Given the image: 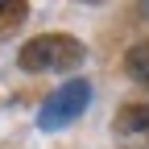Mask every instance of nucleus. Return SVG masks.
<instances>
[{"label": "nucleus", "instance_id": "nucleus-2", "mask_svg": "<svg viewBox=\"0 0 149 149\" xmlns=\"http://www.w3.org/2000/svg\"><path fill=\"white\" fill-rule=\"evenodd\" d=\"M87 104H91V83L87 79H70V83H62L54 91V95H46L42 112H37V124L42 128H62L74 116H83Z\"/></svg>", "mask_w": 149, "mask_h": 149}, {"label": "nucleus", "instance_id": "nucleus-5", "mask_svg": "<svg viewBox=\"0 0 149 149\" xmlns=\"http://www.w3.org/2000/svg\"><path fill=\"white\" fill-rule=\"evenodd\" d=\"M124 70L133 74L137 83H145V87H149V42L128 46V54H124Z\"/></svg>", "mask_w": 149, "mask_h": 149}, {"label": "nucleus", "instance_id": "nucleus-3", "mask_svg": "<svg viewBox=\"0 0 149 149\" xmlns=\"http://www.w3.org/2000/svg\"><path fill=\"white\" fill-rule=\"evenodd\" d=\"M116 133L133 137V133H149V104H124L116 112Z\"/></svg>", "mask_w": 149, "mask_h": 149}, {"label": "nucleus", "instance_id": "nucleus-4", "mask_svg": "<svg viewBox=\"0 0 149 149\" xmlns=\"http://www.w3.org/2000/svg\"><path fill=\"white\" fill-rule=\"evenodd\" d=\"M25 17H29L25 0H0V37H13L17 29L25 25Z\"/></svg>", "mask_w": 149, "mask_h": 149}, {"label": "nucleus", "instance_id": "nucleus-1", "mask_svg": "<svg viewBox=\"0 0 149 149\" xmlns=\"http://www.w3.org/2000/svg\"><path fill=\"white\" fill-rule=\"evenodd\" d=\"M83 58H87V50L70 33H37L17 54L21 70H29V74H62V70H74Z\"/></svg>", "mask_w": 149, "mask_h": 149}]
</instances>
